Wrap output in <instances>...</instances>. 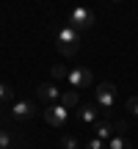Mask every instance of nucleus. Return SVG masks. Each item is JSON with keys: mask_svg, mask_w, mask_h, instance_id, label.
Here are the masks:
<instances>
[{"mask_svg": "<svg viewBox=\"0 0 138 149\" xmlns=\"http://www.w3.org/2000/svg\"><path fill=\"white\" fill-rule=\"evenodd\" d=\"M80 47V33L72 31L69 25H64L58 33H55V50H58L61 55H66V58H72L75 53H77Z\"/></svg>", "mask_w": 138, "mask_h": 149, "instance_id": "1", "label": "nucleus"}, {"mask_svg": "<svg viewBox=\"0 0 138 149\" xmlns=\"http://www.w3.org/2000/svg\"><path fill=\"white\" fill-rule=\"evenodd\" d=\"M69 28L77 33H86L94 28V11L86 8V6H75L72 11H69Z\"/></svg>", "mask_w": 138, "mask_h": 149, "instance_id": "2", "label": "nucleus"}, {"mask_svg": "<svg viewBox=\"0 0 138 149\" xmlns=\"http://www.w3.org/2000/svg\"><path fill=\"white\" fill-rule=\"evenodd\" d=\"M66 80H69V86H72L75 91L77 88H91V86H94V72H91L89 66H72V69L66 72Z\"/></svg>", "mask_w": 138, "mask_h": 149, "instance_id": "3", "label": "nucleus"}, {"mask_svg": "<svg viewBox=\"0 0 138 149\" xmlns=\"http://www.w3.org/2000/svg\"><path fill=\"white\" fill-rule=\"evenodd\" d=\"M44 122H47L50 127H64V124L69 122V111L61 105V102L47 105V108H44Z\"/></svg>", "mask_w": 138, "mask_h": 149, "instance_id": "4", "label": "nucleus"}, {"mask_svg": "<svg viewBox=\"0 0 138 149\" xmlns=\"http://www.w3.org/2000/svg\"><path fill=\"white\" fill-rule=\"evenodd\" d=\"M94 100H97V108H111L113 102H116V86L113 83H100L94 88Z\"/></svg>", "mask_w": 138, "mask_h": 149, "instance_id": "5", "label": "nucleus"}, {"mask_svg": "<svg viewBox=\"0 0 138 149\" xmlns=\"http://www.w3.org/2000/svg\"><path fill=\"white\" fill-rule=\"evenodd\" d=\"M36 116V105L28 100H14L11 102V119L14 122H28V119Z\"/></svg>", "mask_w": 138, "mask_h": 149, "instance_id": "6", "label": "nucleus"}, {"mask_svg": "<svg viewBox=\"0 0 138 149\" xmlns=\"http://www.w3.org/2000/svg\"><path fill=\"white\" fill-rule=\"evenodd\" d=\"M36 97L42 102H47V105H55V102H61V91H58V86L50 80V83H42L36 88Z\"/></svg>", "mask_w": 138, "mask_h": 149, "instance_id": "7", "label": "nucleus"}, {"mask_svg": "<svg viewBox=\"0 0 138 149\" xmlns=\"http://www.w3.org/2000/svg\"><path fill=\"white\" fill-rule=\"evenodd\" d=\"M77 119L83 124H97V122H100V108H97V102H80Z\"/></svg>", "mask_w": 138, "mask_h": 149, "instance_id": "8", "label": "nucleus"}, {"mask_svg": "<svg viewBox=\"0 0 138 149\" xmlns=\"http://www.w3.org/2000/svg\"><path fill=\"white\" fill-rule=\"evenodd\" d=\"M61 105H64L66 111H72V108H80V97H77V91H75V88L61 91Z\"/></svg>", "mask_w": 138, "mask_h": 149, "instance_id": "9", "label": "nucleus"}, {"mask_svg": "<svg viewBox=\"0 0 138 149\" xmlns=\"http://www.w3.org/2000/svg\"><path fill=\"white\" fill-rule=\"evenodd\" d=\"M108 149H133V144H130L124 135H113V138L108 141Z\"/></svg>", "mask_w": 138, "mask_h": 149, "instance_id": "10", "label": "nucleus"}, {"mask_svg": "<svg viewBox=\"0 0 138 149\" xmlns=\"http://www.w3.org/2000/svg\"><path fill=\"white\" fill-rule=\"evenodd\" d=\"M0 102H14V91L6 83H0Z\"/></svg>", "mask_w": 138, "mask_h": 149, "instance_id": "11", "label": "nucleus"}, {"mask_svg": "<svg viewBox=\"0 0 138 149\" xmlns=\"http://www.w3.org/2000/svg\"><path fill=\"white\" fill-rule=\"evenodd\" d=\"M61 146H64V149H77L80 144H77L75 135H64V138H61Z\"/></svg>", "mask_w": 138, "mask_h": 149, "instance_id": "12", "label": "nucleus"}, {"mask_svg": "<svg viewBox=\"0 0 138 149\" xmlns=\"http://www.w3.org/2000/svg\"><path fill=\"white\" fill-rule=\"evenodd\" d=\"M11 141H14V138H11L8 130H0V149H8V146H11Z\"/></svg>", "mask_w": 138, "mask_h": 149, "instance_id": "13", "label": "nucleus"}, {"mask_svg": "<svg viewBox=\"0 0 138 149\" xmlns=\"http://www.w3.org/2000/svg\"><path fill=\"white\" fill-rule=\"evenodd\" d=\"M66 72H69V69H66L64 64H55V66H53V77H55V80H61V77H66Z\"/></svg>", "mask_w": 138, "mask_h": 149, "instance_id": "14", "label": "nucleus"}, {"mask_svg": "<svg viewBox=\"0 0 138 149\" xmlns=\"http://www.w3.org/2000/svg\"><path fill=\"white\" fill-rule=\"evenodd\" d=\"M124 105H127V111L133 113V116H138V97H130V100L124 102Z\"/></svg>", "mask_w": 138, "mask_h": 149, "instance_id": "15", "label": "nucleus"}, {"mask_svg": "<svg viewBox=\"0 0 138 149\" xmlns=\"http://www.w3.org/2000/svg\"><path fill=\"white\" fill-rule=\"evenodd\" d=\"M86 149H108L105 141H100V138H91L89 144H86Z\"/></svg>", "mask_w": 138, "mask_h": 149, "instance_id": "16", "label": "nucleus"}]
</instances>
